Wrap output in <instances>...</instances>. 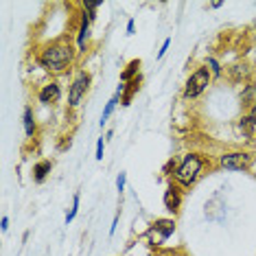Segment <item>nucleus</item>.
<instances>
[{"label":"nucleus","mask_w":256,"mask_h":256,"mask_svg":"<svg viewBox=\"0 0 256 256\" xmlns=\"http://www.w3.org/2000/svg\"><path fill=\"white\" fill-rule=\"evenodd\" d=\"M228 74L234 84H243L246 79H250V66L248 64H236V66L228 68Z\"/></svg>","instance_id":"13"},{"label":"nucleus","mask_w":256,"mask_h":256,"mask_svg":"<svg viewBox=\"0 0 256 256\" xmlns=\"http://www.w3.org/2000/svg\"><path fill=\"white\" fill-rule=\"evenodd\" d=\"M204 166H206V158L200 154H186L182 160L178 162V168L173 173V180H176L178 186H184V188H190L197 180H200Z\"/></svg>","instance_id":"2"},{"label":"nucleus","mask_w":256,"mask_h":256,"mask_svg":"<svg viewBox=\"0 0 256 256\" xmlns=\"http://www.w3.org/2000/svg\"><path fill=\"white\" fill-rule=\"evenodd\" d=\"M118 98H120V94H116V92H114V96L108 101V106H106V110H103V114H101V127L110 120V116H112L114 108H116V103H118Z\"/></svg>","instance_id":"15"},{"label":"nucleus","mask_w":256,"mask_h":256,"mask_svg":"<svg viewBox=\"0 0 256 256\" xmlns=\"http://www.w3.org/2000/svg\"><path fill=\"white\" fill-rule=\"evenodd\" d=\"M246 118L250 120V123H252L254 127H256V101L252 103V106H250V110H248V114H246Z\"/></svg>","instance_id":"21"},{"label":"nucleus","mask_w":256,"mask_h":256,"mask_svg":"<svg viewBox=\"0 0 256 256\" xmlns=\"http://www.w3.org/2000/svg\"><path fill=\"white\" fill-rule=\"evenodd\" d=\"M79 200H81V195H79V193H74V197H72V208H70V212L66 214V226H68V224H72V219L77 217V212H79Z\"/></svg>","instance_id":"18"},{"label":"nucleus","mask_w":256,"mask_h":256,"mask_svg":"<svg viewBox=\"0 0 256 256\" xmlns=\"http://www.w3.org/2000/svg\"><path fill=\"white\" fill-rule=\"evenodd\" d=\"M134 33H136V22L130 20L127 22V36H134Z\"/></svg>","instance_id":"25"},{"label":"nucleus","mask_w":256,"mask_h":256,"mask_svg":"<svg viewBox=\"0 0 256 256\" xmlns=\"http://www.w3.org/2000/svg\"><path fill=\"white\" fill-rule=\"evenodd\" d=\"M22 125H24V134L28 138H33L38 134V123H36V114H33V108L26 106L24 114H22Z\"/></svg>","instance_id":"11"},{"label":"nucleus","mask_w":256,"mask_h":256,"mask_svg":"<svg viewBox=\"0 0 256 256\" xmlns=\"http://www.w3.org/2000/svg\"><path fill=\"white\" fill-rule=\"evenodd\" d=\"M151 232H160V238L166 241V238L176 232V221L173 219H158L154 224V228H151Z\"/></svg>","instance_id":"10"},{"label":"nucleus","mask_w":256,"mask_h":256,"mask_svg":"<svg viewBox=\"0 0 256 256\" xmlns=\"http://www.w3.org/2000/svg\"><path fill=\"white\" fill-rule=\"evenodd\" d=\"M90 24H92V16L81 11V22H79V36H77V46L79 53L88 50V40H90Z\"/></svg>","instance_id":"7"},{"label":"nucleus","mask_w":256,"mask_h":256,"mask_svg":"<svg viewBox=\"0 0 256 256\" xmlns=\"http://www.w3.org/2000/svg\"><path fill=\"white\" fill-rule=\"evenodd\" d=\"M0 230H2V232L9 230V217H7V214H2V219H0Z\"/></svg>","instance_id":"24"},{"label":"nucleus","mask_w":256,"mask_h":256,"mask_svg":"<svg viewBox=\"0 0 256 256\" xmlns=\"http://www.w3.org/2000/svg\"><path fill=\"white\" fill-rule=\"evenodd\" d=\"M74 55H77V50L72 48L70 42L57 40V42H50L44 46V50L40 53V66L50 74H62L66 72V68L72 66Z\"/></svg>","instance_id":"1"},{"label":"nucleus","mask_w":256,"mask_h":256,"mask_svg":"<svg viewBox=\"0 0 256 256\" xmlns=\"http://www.w3.org/2000/svg\"><path fill=\"white\" fill-rule=\"evenodd\" d=\"M219 7H224V2H210V9H219Z\"/></svg>","instance_id":"26"},{"label":"nucleus","mask_w":256,"mask_h":256,"mask_svg":"<svg viewBox=\"0 0 256 256\" xmlns=\"http://www.w3.org/2000/svg\"><path fill=\"white\" fill-rule=\"evenodd\" d=\"M140 84H142V77H136L134 81H130V84H125V92H123V96H120V103H123V106H130L132 103V96L140 90Z\"/></svg>","instance_id":"14"},{"label":"nucleus","mask_w":256,"mask_h":256,"mask_svg":"<svg viewBox=\"0 0 256 256\" xmlns=\"http://www.w3.org/2000/svg\"><path fill=\"white\" fill-rule=\"evenodd\" d=\"M168 46H171V38H166V40H164V42H162V48L158 50V60H162V57H164V55H166Z\"/></svg>","instance_id":"23"},{"label":"nucleus","mask_w":256,"mask_h":256,"mask_svg":"<svg viewBox=\"0 0 256 256\" xmlns=\"http://www.w3.org/2000/svg\"><path fill=\"white\" fill-rule=\"evenodd\" d=\"M180 206H182V195H180V188H178L176 184H171L164 190V208H166L168 212L178 214L180 212Z\"/></svg>","instance_id":"8"},{"label":"nucleus","mask_w":256,"mask_h":256,"mask_svg":"<svg viewBox=\"0 0 256 256\" xmlns=\"http://www.w3.org/2000/svg\"><path fill=\"white\" fill-rule=\"evenodd\" d=\"M206 66H208V70H210V74L214 79H219L221 74H224V68H221V64L214 60V57H206Z\"/></svg>","instance_id":"16"},{"label":"nucleus","mask_w":256,"mask_h":256,"mask_svg":"<svg viewBox=\"0 0 256 256\" xmlns=\"http://www.w3.org/2000/svg\"><path fill=\"white\" fill-rule=\"evenodd\" d=\"M103 151H106V142H103V138H98V142H96V156H94L96 160H103Z\"/></svg>","instance_id":"22"},{"label":"nucleus","mask_w":256,"mask_h":256,"mask_svg":"<svg viewBox=\"0 0 256 256\" xmlns=\"http://www.w3.org/2000/svg\"><path fill=\"white\" fill-rule=\"evenodd\" d=\"M254 92H256V88L252 84H246V92H241V101L243 103H250V106H252V96H254Z\"/></svg>","instance_id":"19"},{"label":"nucleus","mask_w":256,"mask_h":256,"mask_svg":"<svg viewBox=\"0 0 256 256\" xmlns=\"http://www.w3.org/2000/svg\"><path fill=\"white\" fill-rule=\"evenodd\" d=\"M125 182H127V173L120 171L118 178H116V190H118V193H123V190H125Z\"/></svg>","instance_id":"20"},{"label":"nucleus","mask_w":256,"mask_h":256,"mask_svg":"<svg viewBox=\"0 0 256 256\" xmlns=\"http://www.w3.org/2000/svg\"><path fill=\"white\" fill-rule=\"evenodd\" d=\"M210 81H212V74H210V70H208L206 64L200 66V68H195V72L186 79L184 98H197L200 94H204V92L208 90V86H210Z\"/></svg>","instance_id":"3"},{"label":"nucleus","mask_w":256,"mask_h":256,"mask_svg":"<svg viewBox=\"0 0 256 256\" xmlns=\"http://www.w3.org/2000/svg\"><path fill=\"white\" fill-rule=\"evenodd\" d=\"M53 171V160H40L33 164V180H36L38 184H42L46 178H48V173Z\"/></svg>","instance_id":"9"},{"label":"nucleus","mask_w":256,"mask_h":256,"mask_svg":"<svg viewBox=\"0 0 256 256\" xmlns=\"http://www.w3.org/2000/svg\"><path fill=\"white\" fill-rule=\"evenodd\" d=\"M90 84H92L90 72L81 70V72L77 74V77L72 79L70 88H68V106H70V108H77L79 103H81V98L86 96V92H88Z\"/></svg>","instance_id":"5"},{"label":"nucleus","mask_w":256,"mask_h":256,"mask_svg":"<svg viewBox=\"0 0 256 256\" xmlns=\"http://www.w3.org/2000/svg\"><path fill=\"white\" fill-rule=\"evenodd\" d=\"M140 66H142L140 60H132L125 66V70L120 72V84H130V81H134L136 77H140Z\"/></svg>","instance_id":"12"},{"label":"nucleus","mask_w":256,"mask_h":256,"mask_svg":"<svg viewBox=\"0 0 256 256\" xmlns=\"http://www.w3.org/2000/svg\"><path fill=\"white\" fill-rule=\"evenodd\" d=\"M238 127H241L243 136H246V138H248V140H252V138H254V132H256V127H254L252 123H250V120L246 118V116H243V118H241V120H238Z\"/></svg>","instance_id":"17"},{"label":"nucleus","mask_w":256,"mask_h":256,"mask_svg":"<svg viewBox=\"0 0 256 256\" xmlns=\"http://www.w3.org/2000/svg\"><path fill=\"white\" fill-rule=\"evenodd\" d=\"M62 98V88L57 81H48V84H44L42 88L38 92V101L44 103V106H50V103H57Z\"/></svg>","instance_id":"6"},{"label":"nucleus","mask_w":256,"mask_h":256,"mask_svg":"<svg viewBox=\"0 0 256 256\" xmlns=\"http://www.w3.org/2000/svg\"><path fill=\"white\" fill-rule=\"evenodd\" d=\"M254 162V156L248 151H228L219 156V166L226 171H248Z\"/></svg>","instance_id":"4"}]
</instances>
